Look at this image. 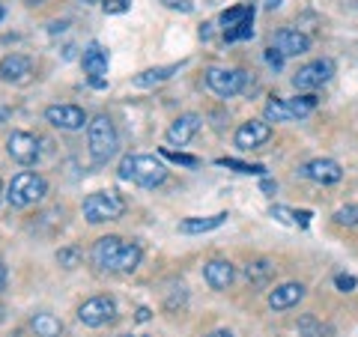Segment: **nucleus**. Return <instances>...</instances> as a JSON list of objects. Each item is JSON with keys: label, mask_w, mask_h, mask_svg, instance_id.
<instances>
[{"label": "nucleus", "mask_w": 358, "mask_h": 337, "mask_svg": "<svg viewBox=\"0 0 358 337\" xmlns=\"http://www.w3.org/2000/svg\"><path fill=\"white\" fill-rule=\"evenodd\" d=\"M33 331H36V337H60L63 334V322L54 317V313H36V317L30 320Z\"/></svg>", "instance_id": "obj_23"}, {"label": "nucleus", "mask_w": 358, "mask_h": 337, "mask_svg": "<svg viewBox=\"0 0 358 337\" xmlns=\"http://www.w3.org/2000/svg\"><path fill=\"white\" fill-rule=\"evenodd\" d=\"M6 152L13 155V162L30 167L39 162V141L30 131H13L6 138Z\"/></svg>", "instance_id": "obj_11"}, {"label": "nucleus", "mask_w": 358, "mask_h": 337, "mask_svg": "<svg viewBox=\"0 0 358 337\" xmlns=\"http://www.w3.org/2000/svg\"><path fill=\"white\" fill-rule=\"evenodd\" d=\"M203 337H236L233 331H227V329H218V331H212V334H203Z\"/></svg>", "instance_id": "obj_40"}, {"label": "nucleus", "mask_w": 358, "mask_h": 337, "mask_svg": "<svg viewBox=\"0 0 358 337\" xmlns=\"http://www.w3.org/2000/svg\"><path fill=\"white\" fill-rule=\"evenodd\" d=\"M99 3H102V9L108 15H122L131 9V0H99Z\"/></svg>", "instance_id": "obj_33"}, {"label": "nucleus", "mask_w": 358, "mask_h": 337, "mask_svg": "<svg viewBox=\"0 0 358 337\" xmlns=\"http://www.w3.org/2000/svg\"><path fill=\"white\" fill-rule=\"evenodd\" d=\"M114 313H117V301L110 299V296H93V299H87L81 308H78V320H81L87 329H99V325H105L114 320Z\"/></svg>", "instance_id": "obj_8"}, {"label": "nucleus", "mask_w": 358, "mask_h": 337, "mask_svg": "<svg viewBox=\"0 0 358 337\" xmlns=\"http://www.w3.org/2000/svg\"><path fill=\"white\" fill-rule=\"evenodd\" d=\"M3 15H6V9H3V3H0V21H3Z\"/></svg>", "instance_id": "obj_44"}, {"label": "nucleus", "mask_w": 358, "mask_h": 337, "mask_svg": "<svg viewBox=\"0 0 358 337\" xmlns=\"http://www.w3.org/2000/svg\"><path fill=\"white\" fill-rule=\"evenodd\" d=\"M45 120H48L54 129H63V131H78V129L90 126L87 114L78 105H48L45 108Z\"/></svg>", "instance_id": "obj_10"}, {"label": "nucleus", "mask_w": 358, "mask_h": 337, "mask_svg": "<svg viewBox=\"0 0 358 337\" xmlns=\"http://www.w3.org/2000/svg\"><path fill=\"white\" fill-rule=\"evenodd\" d=\"M263 117H266V122H289V120H296L293 110H289V105H287V99H268L266 108H263Z\"/></svg>", "instance_id": "obj_24"}, {"label": "nucleus", "mask_w": 358, "mask_h": 337, "mask_svg": "<svg viewBox=\"0 0 358 337\" xmlns=\"http://www.w3.org/2000/svg\"><path fill=\"white\" fill-rule=\"evenodd\" d=\"M126 212V200L117 191H93L84 197V218L90 224H105V221H117Z\"/></svg>", "instance_id": "obj_3"}, {"label": "nucleus", "mask_w": 358, "mask_h": 337, "mask_svg": "<svg viewBox=\"0 0 358 337\" xmlns=\"http://www.w3.org/2000/svg\"><path fill=\"white\" fill-rule=\"evenodd\" d=\"M57 263L66 266V268H75L78 263H81V248L78 245H69V248H60L57 251Z\"/></svg>", "instance_id": "obj_31"}, {"label": "nucleus", "mask_w": 358, "mask_h": 337, "mask_svg": "<svg viewBox=\"0 0 358 337\" xmlns=\"http://www.w3.org/2000/svg\"><path fill=\"white\" fill-rule=\"evenodd\" d=\"M272 48H278V51L284 54V57H299V54H308V51H310V39H308L301 30L284 27V30L275 33Z\"/></svg>", "instance_id": "obj_14"}, {"label": "nucleus", "mask_w": 358, "mask_h": 337, "mask_svg": "<svg viewBox=\"0 0 358 337\" xmlns=\"http://www.w3.org/2000/svg\"><path fill=\"white\" fill-rule=\"evenodd\" d=\"M245 21H254V0L251 3H239V6L224 9L221 13V33L239 27V24H245Z\"/></svg>", "instance_id": "obj_21"}, {"label": "nucleus", "mask_w": 358, "mask_h": 337, "mask_svg": "<svg viewBox=\"0 0 358 337\" xmlns=\"http://www.w3.org/2000/svg\"><path fill=\"white\" fill-rule=\"evenodd\" d=\"M334 75V60L322 57V60H310L293 75V87L296 89H320L322 84H329Z\"/></svg>", "instance_id": "obj_7"}, {"label": "nucleus", "mask_w": 358, "mask_h": 337, "mask_svg": "<svg viewBox=\"0 0 358 337\" xmlns=\"http://www.w3.org/2000/svg\"><path fill=\"white\" fill-rule=\"evenodd\" d=\"M299 173L305 179H310V182H317V185H334V182L343 179V167L338 162H331V159H313L308 164H301Z\"/></svg>", "instance_id": "obj_12"}, {"label": "nucleus", "mask_w": 358, "mask_h": 337, "mask_svg": "<svg viewBox=\"0 0 358 337\" xmlns=\"http://www.w3.org/2000/svg\"><path fill=\"white\" fill-rule=\"evenodd\" d=\"M120 179L134 182L141 188H155L167 179V167L162 159H155V155H126V159L120 162Z\"/></svg>", "instance_id": "obj_1"}, {"label": "nucleus", "mask_w": 358, "mask_h": 337, "mask_svg": "<svg viewBox=\"0 0 358 337\" xmlns=\"http://www.w3.org/2000/svg\"><path fill=\"white\" fill-rule=\"evenodd\" d=\"M162 159L173 162V164H182V167H197L200 164L197 155H185V152H173V150H162Z\"/></svg>", "instance_id": "obj_32"}, {"label": "nucleus", "mask_w": 358, "mask_h": 337, "mask_svg": "<svg viewBox=\"0 0 358 337\" xmlns=\"http://www.w3.org/2000/svg\"><path fill=\"white\" fill-rule=\"evenodd\" d=\"M81 66H84V75H87V81L93 89H105L108 81H105V75H108V51H105V45H99V42H90L84 54H81Z\"/></svg>", "instance_id": "obj_6"}, {"label": "nucleus", "mask_w": 358, "mask_h": 337, "mask_svg": "<svg viewBox=\"0 0 358 337\" xmlns=\"http://www.w3.org/2000/svg\"><path fill=\"white\" fill-rule=\"evenodd\" d=\"M87 147H90V155H93L96 164H105L108 159H114V152L120 147V138H117V129L110 117L99 114L90 120L87 126Z\"/></svg>", "instance_id": "obj_2"}, {"label": "nucleus", "mask_w": 358, "mask_h": 337, "mask_svg": "<svg viewBox=\"0 0 358 337\" xmlns=\"http://www.w3.org/2000/svg\"><path fill=\"white\" fill-rule=\"evenodd\" d=\"M30 75H33V60L24 57V54H6L0 60V78L6 84H24Z\"/></svg>", "instance_id": "obj_15"}, {"label": "nucleus", "mask_w": 358, "mask_h": 337, "mask_svg": "<svg viewBox=\"0 0 358 337\" xmlns=\"http://www.w3.org/2000/svg\"><path fill=\"white\" fill-rule=\"evenodd\" d=\"M287 105H289V110H293V117L296 120H301V117H308V114H313V108H317V96H296V99H287Z\"/></svg>", "instance_id": "obj_27"}, {"label": "nucleus", "mask_w": 358, "mask_h": 337, "mask_svg": "<svg viewBox=\"0 0 358 337\" xmlns=\"http://www.w3.org/2000/svg\"><path fill=\"white\" fill-rule=\"evenodd\" d=\"M3 197H6V194H3V182H0V200H3Z\"/></svg>", "instance_id": "obj_46"}, {"label": "nucleus", "mask_w": 358, "mask_h": 337, "mask_svg": "<svg viewBox=\"0 0 358 337\" xmlns=\"http://www.w3.org/2000/svg\"><path fill=\"white\" fill-rule=\"evenodd\" d=\"M122 251H126V242L120 236H102L96 245H93V263L96 268L102 272H120V260H122Z\"/></svg>", "instance_id": "obj_9"}, {"label": "nucleus", "mask_w": 358, "mask_h": 337, "mask_svg": "<svg viewBox=\"0 0 358 337\" xmlns=\"http://www.w3.org/2000/svg\"><path fill=\"white\" fill-rule=\"evenodd\" d=\"M334 221L341 227H358V203H350V206H341L334 212Z\"/></svg>", "instance_id": "obj_29"}, {"label": "nucleus", "mask_w": 358, "mask_h": 337, "mask_svg": "<svg viewBox=\"0 0 358 337\" xmlns=\"http://www.w3.org/2000/svg\"><path fill=\"white\" fill-rule=\"evenodd\" d=\"M296 224H299V227H308V224H310V212H308V209L296 212Z\"/></svg>", "instance_id": "obj_38"}, {"label": "nucleus", "mask_w": 358, "mask_h": 337, "mask_svg": "<svg viewBox=\"0 0 358 337\" xmlns=\"http://www.w3.org/2000/svg\"><path fill=\"white\" fill-rule=\"evenodd\" d=\"M299 334L301 337H331V329L326 322H320L313 313H305V317H299Z\"/></svg>", "instance_id": "obj_25"}, {"label": "nucleus", "mask_w": 358, "mask_h": 337, "mask_svg": "<svg viewBox=\"0 0 358 337\" xmlns=\"http://www.w3.org/2000/svg\"><path fill=\"white\" fill-rule=\"evenodd\" d=\"M245 84H248V75L242 69H227V66H209L206 69V87L221 99L239 96Z\"/></svg>", "instance_id": "obj_5"}, {"label": "nucleus", "mask_w": 358, "mask_h": 337, "mask_svg": "<svg viewBox=\"0 0 358 337\" xmlns=\"http://www.w3.org/2000/svg\"><path fill=\"white\" fill-rule=\"evenodd\" d=\"M197 131H200V117L197 114H182V117H176L171 122V129H167V143H173V147H185Z\"/></svg>", "instance_id": "obj_17"}, {"label": "nucleus", "mask_w": 358, "mask_h": 337, "mask_svg": "<svg viewBox=\"0 0 358 337\" xmlns=\"http://www.w3.org/2000/svg\"><path fill=\"white\" fill-rule=\"evenodd\" d=\"M45 194H48V182L39 173H30V171L13 176V182L6 188V200L13 209H24L30 203H36V200H42Z\"/></svg>", "instance_id": "obj_4"}, {"label": "nucleus", "mask_w": 358, "mask_h": 337, "mask_svg": "<svg viewBox=\"0 0 358 337\" xmlns=\"http://www.w3.org/2000/svg\"><path fill=\"white\" fill-rule=\"evenodd\" d=\"M272 218H278L281 224H296V212L287 206H272Z\"/></svg>", "instance_id": "obj_35"}, {"label": "nucleus", "mask_w": 358, "mask_h": 337, "mask_svg": "<svg viewBox=\"0 0 358 337\" xmlns=\"http://www.w3.org/2000/svg\"><path fill=\"white\" fill-rule=\"evenodd\" d=\"M150 313H152L150 308H138V317H134V320H138V322H147V320H150Z\"/></svg>", "instance_id": "obj_39"}, {"label": "nucleus", "mask_w": 358, "mask_h": 337, "mask_svg": "<svg viewBox=\"0 0 358 337\" xmlns=\"http://www.w3.org/2000/svg\"><path fill=\"white\" fill-rule=\"evenodd\" d=\"M122 337H143V334H122Z\"/></svg>", "instance_id": "obj_48"}, {"label": "nucleus", "mask_w": 358, "mask_h": 337, "mask_svg": "<svg viewBox=\"0 0 358 337\" xmlns=\"http://www.w3.org/2000/svg\"><path fill=\"white\" fill-rule=\"evenodd\" d=\"M185 63H171V66H155V69H147V72H141V75H134L131 78V84L134 87H155V84H164V81H171V78L182 69Z\"/></svg>", "instance_id": "obj_19"}, {"label": "nucleus", "mask_w": 358, "mask_h": 337, "mask_svg": "<svg viewBox=\"0 0 358 337\" xmlns=\"http://www.w3.org/2000/svg\"><path fill=\"white\" fill-rule=\"evenodd\" d=\"M233 263H227V260H209L206 266H203V280L212 287V289H227L230 284H233Z\"/></svg>", "instance_id": "obj_18"}, {"label": "nucleus", "mask_w": 358, "mask_h": 337, "mask_svg": "<svg viewBox=\"0 0 358 337\" xmlns=\"http://www.w3.org/2000/svg\"><path fill=\"white\" fill-rule=\"evenodd\" d=\"M268 138H272V126H268L266 120H248L236 129V138L233 141H236L239 150H257V147H263Z\"/></svg>", "instance_id": "obj_13"}, {"label": "nucleus", "mask_w": 358, "mask_h": 337, "mask_svg": "<svg viewBox=\"0 0 358 337\" xmlns=\"http://www.w3.org/2000/svg\"><path fill=\"white\" fill-rule=\"evenodd\" d=\"M6 278H9V272H6V266H3V263H0V289H3V287H6Z\"/></svg>", "instance_id": "obj_41"}, {"label": "nucleus", "mask_w": 358, "mask_h": 337, "mask_svg": "<svg viewBox=\"0 0 358 337\" xmlns=\"http://www.w3.org/2000/svg\"><path fill=\"white\" fill-rule=\"evenodd\" d=\"M221 36H224V42H242V39H251V36H254V21H245V24L233 27V30H227V33H221Z\"/></svg>", "instance_id": "obj_30"}, {"label": "nucleus", "mask_w": 358, "mask_h": 337, "mask_svg": "<svg viewBox=\"0 0 358 337\" xmlns=\"http://www.w3.org/2000/svg\"><path fill=\"white\" fill-rule=\"evenodd\" d=\"M275 182H272V179H263V191H268V194H275Z\"/></svg>", "instance_id": "obj_42"}, {"label": "nucleus", "mask_w": 358, "mask_h": 337, "mask_svg": "<svg viewBox=\"0 0 358 337\" xmlns=\"http://www.w3.org/2000/svg\"><path fill=\"white\" fill-rule=\"evenodd\" d=\"M334 287H338L341 293H352V289L358 287V280H355V275H338L334 278Z\"/></svg>", "instance_id": "obj_34"}, {"label": "nucleus", "mask_w": 358, "mask_h": 337, "mask_svg": "<svg viewBox=\"0 0 358 337\" xmlns=\"http://www.w3.org/2000/svg\"><path fill=\"white\" fill-rule=\"evenodd\" d=\"M227 218H230L227 212H218V215H206V218H185V221H179V233H185V236L209 233V230H218Z\"/></svg>", "instance_id": "obj_20"}, {"label": "nucleus", "mask_w": 358, "mask_h": 337, "mask_svg": "<svg viewBox=\"0 0 358 337\" xmlns=\"http://www.w3.org/2000/svg\"><path fill=\"white\" fill-rule=\"evenodd\" d=\"M278 6H281V0H266V9H268V13H272V9H278Z\"/></svg>", "instance_id": "obj_43"}, {"label": "nucleus", "mask_w": 358, "mask_h": 337, "mask_svg": "<svg viewBox=\"0 0 358 337\" xmlns=\"http://www.w3.org/2000/svg\"><path fill=\"white\" fill-rule=\"evenodd\" d=\"M245 278L251 280V287H266L275 278V263L272 260H251L245 266Z\"/></svg>", "instance_id": "obj_22"}, {"label": "nucleus", "mask_w": 358, "mask_h": 337, "mask_svg": "<svg viewBox=\"0 0 358 337\" xmlns=\"http://www.w3.org/2000/svg\"><path fill=\"white\" fill-rule=\"evenodd\" d=\"M24 3H45V0H24Z\"/></svg>", "instance_id": "obj_45"}, {"label": "nucleus", "mask_w": 358, "mask_h": 337, "mask_svg": "<svg viewBox=\"0 0 358 337\" xmlns=\"http://www.w3.org/2000/svg\"><path fill=\"white\" fill-rule=\"evenodd\" d=\"M164 6L179 9V13H192V9H194V3H192V0H164Z\"/></svg>", "instance_id": "obj_37"}, {"label": "nucleus", "mask_w": 358, "mask_h": 337, "mask_svg": "<svg viewBox=\"0 0 358 337\" xmlns=\"http://www.w3.org/2000/svg\"><path fill=\"white\" fill-rule=\"evenodd\" d=\"M81 3H96V0H81Z\"/></svg>", "instance_id": "obj_49"}, {"label": "nucleus", "mask_w": 358, "mask_h": 337, "mask_svg": "<svg viewBox=\"0 0 358 337\" xmlns=\"http://www.w3.org/2000/svg\"><path fill=\"white\" fill-rule=\"evenodd\" d=\"M284 60H287V57H284V54L278 51V48H268V51H266V63L272 66V69H281Z\"/></svg>", "instance_id": "obj_36"}, {"label": "nucleus", "mask_w": 358, "mask_h": 337, "mask_svg": "<svg viewBox=\"0 0 358 337\" xmlns=\"http://www.w3.org/2000/svg\"><path fill=\"white\" fill-rule=\"evenodd\" d=\"M301 299H305V284L289 280V284H281L268 293V308L272 310H289V308H296Z\"/></svg>", "instance_id": "obj_16"}, {"label": "nucleus", "mask_w": 358, "mask_h": 337, "mask_svg": "<svg viewBox=\"0 0 358 337\" xmlns=\"http://www.w3.org/2000/svg\"><path fill=\"white\" fill-rule=\"evenodd\" d=\"M141 257H143L141 245H138V242H126V251H122V260H120V272H122V275L134 272V268H138V263H141Z\"/></svg>", "instance_id": "obj_26"}, {"label": "nucleus", "mask_w": 358, "mask_h": 337, "mask_svg": "<svg viewBox=\"0 0 358 337\" xmlns=\"http://www.w3.org/2000/svg\"><path fill=\"white\" fill-rule=\"evenodd\" d=\"M3 117H9V110H0V120H3Z\"/></svg>", "instance_id": "obj_47"}, {"label": "nucleus", "mask_w": 358, "mask_h": 337, "mask_svg": "<svg viewBox=\"0 0 358 337\" xmlns=\"http://www.w3.org/2000/svg\"><path fill=\"white\" fill-rule=\"evenodd\" d=\"M221 167H230L236 173H245V176H263L266 167L263 164H248V162H239V159H218Z\"/></svg>", "instance_id": "obj_28"}]
</instances>
